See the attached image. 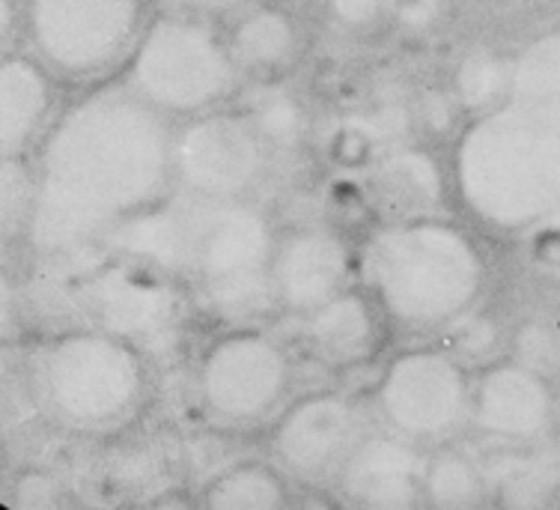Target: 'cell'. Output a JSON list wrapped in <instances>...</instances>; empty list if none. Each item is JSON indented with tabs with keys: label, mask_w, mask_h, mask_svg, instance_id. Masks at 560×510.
<instances>
[{
	"label": "cell",
	"mask_w": 560,
	"mask_h": 510,
	"mask_svg": "<svg viewBox=\"0 0 560 510\" xmlns=\"http://www.w3.org/2000/svg\"><path fill=\"white\" fill-rule=\"evenodd\" d=\"M238 63L230 45L206 24L191 19H164L143 36L131 84L143 102L164 111H203L230 93Z\"/></svg>",
	"instance_id": "cell-6"
},
{
	"label": "cell",
	"mask_w": 560,
	"mask_h": 510,
	"mask_svg": "<svg viewBox=\"0 0 560 510\" xmlns=\"http://www.w3.org/2000/svg\"><path fill=\"white\" fill-rule=\"evenodd\" d=\"M179 15H212V12L236 10L242 0H164Z\"/></svg>",
	"instance_id": "cell-29"
},
{
	"label": "cell",
	"mask_w": 560,
	"mask_h": 510,
	"mask_svg": "<svg viewBox=\"0 0 560 510\" xmlns=\"http://www.w3.org/2000/svg\"><path fill=\"white\" fill-rule=\"evenodd\" d=\"M328 10L343 27H366L390 10V0H328Z\"/></svg>",
	"instance_id": "cell-27"
},
{
	"label": "cell",
	"mask_w": 560,
	"mask_h": 510,
	"mask_svg": "<svg viewBox=\"0 0 560 510\" xmlns=\"http://www.w3.org/2000/svg\"><path fill=\"white\" fill-rule=\"evenodd\" d=\"M230 55L238 69L275 72L287 66L299 51V27L290 15L275 7L248 10L230 33Z\"/></svg>",
	"instance_id": "cell-19"
},
{
	"label": "cell",
	"mask_w": 560,
	"mask_h": 510,
	"mask_svg": "<svg viewBox=\"0 0 560 510\" xmlns=\"http://www.w3.org/2000/svg\"><path fill=\"white\" fill-rule=\"evenodd\" d=\"M513 72H506L504 60L492 51H475L456 69V96L465 108H489L504 96Z\"/></svg>",
	"instance_id": "cell-24"
},
{
	"label": "cell",
	"mask_w": 560,
	"mask_h": 510,
	"mask_svg": "<svg viewBox=\"0 0 560 510\" xmlns=\"http://www.w3.org/2000/svg\"><path fill=\"white\" fill-rule=\"evenodd\" d=\"M122 257L188 281L212 311L238 320L275 302L269 224L242 200L188 195L147 207L117 224Z\"/></svg>",
	"instance_id": "cell-2"
},
{
	"label": "cell",
	"mask_w": 560,
	"mask_h": 510,
	"mask_svg": "<svg viewBox=\"0 0 560 510\" xmlns=\"http://www.w3.org/2000/svg\"><path fill=\"white\" fill-rule=\"evenodd\" d=\"M27 216V183L22 179L19 164L7 162L3 167V218H7V228H15V221Z\"/></svg>",
	"instance_id": "cell-28"
},
{
	"label": "cell",
	"mask_w": 560,
	"mask_h": 510,
	"mask_svg": "<svg viewBox=\"0 0 560 510\" xmlns=\"http://www.w3.org/2000/svg\"><path fill=\"white\" fill-rule=\"evenodd\" d=\"M364 436L358 406L337 391L304 397L287 409L275 430V454L295 478L337 475Z\"/></svg>",
	"instance_id": "cell-12"
},
{
	"label": "cell",
	"mask_w": 560,
	"mask_h": 510,
	"mask_svg": "<svg viewBox=\"0 0 560 510\" xmlns=\"http://www.w3.org/2000/svg\"><path fill=\"white\" fill-rule=\"evenodd\" d=\"M203 505L212 510H275L287 505V484L271 466L242 463L206 487Z\"/></svg>",
	"instance_id": "cell-20"
},
{
	"label": "cell",
	"mask_w": 560,
	"mask_h": 510,
	"mask_svg": "<svg viewBox=\"0 0 560 510\" xmlns=\"http://www.w3.org/2000/svg\"><path fill=\"white\" fill-rule=\"evenodd\" d=\"M143 389V352L105 328L60 335L39 361L43 403L75 430L122 424L138 413Z\"/></svg>",
	"instance_id": "cell-5"
},
{
	"label": "cell",
	"mask_w": 560,
	"mask_h": 510,
	"mask_svg": "<svg viewBox=\"0 0 560 510\" xmlns=\"http://www.w3.org/2000/svg\"><path fill=\"white\" fill-rule=\"evenodd\" d=\"M453 356L468 364H483L498 349V326L489 316H459L453 323Z\"/></svg>",
	"instance_id": "cell-25"
},
{
	"label": "cell",
	"mask_w": 560,
	"mask_h": 510,
	"mask_svg": "<svg viewBox=\"0 0 560 510\" xmlns=\"http://www.w3.org/2000/svg\"><path fill=\"white\" fill-rule=\"evenodd\" d=\"M366 192L385 224L430 218L442 204V174L427 152L397 150L378 159L366 179Z\"/></svg>",
	"instance_id": "cell-17"
},
{
	"label": "cell",
	"mask_w": 560,
	"mask_h": 510,
	"mask_svg": "<svg viewBox=\"0 0 560 510\" xmlns=\"http://www.w3.org/2000/svg\"><path fill=\"white\" fill-rule=\"evenodd\" d=\"M197 389L206 409L221 421H262L290 394L292 361L275 337L254 328L230 332L203 352Z\"/></svg>",
	"instance_id": "cell-8"
},
{
	"label": "cell",
	"mask_w": 560,
	"mask_h": 510,
	"mask_svg": "<svg viewBox=\"0 0 560 510\" xmlns=\"http://www.w3.org/2000/svg\"><path fill=\"white\" fill-rule=\"evenodd\" d=\"M84 302L98 328L129 340L140 352H167L179 340L183 299L171 275L135 257L96 269Z\"/></svg>",
	"instance_id": "cell-9"
},
{
	"label": "cell",
	"mask_w": 560,
	"mask_h": 510,
	"mask_svg": "<svg viewBox=\"0 0 560 510\" xmlns=\"http://www.w3.org/2000/svg\"><path fill=\"white\" fill-rule=\"evenodd\" d=\"M245 117L266 141V147L292 150L304 138V111L280 88H257L245 98Z\"/></svg>",
	"instance_id": "cell-22"
},
{
	"label": "cell",
	"mask_w": 560,
	"mask_h": 510,
	"mask_svg": "<svg viewBox=\"0 0 560 510\" xmlns=\"http://www.w3.org/2000/svg\"><path fill=\"white\" fill-rule=\"evenodd\" d=\"M376 340V308L361 293L343 290L304 316V344L328 368H355L373 356Z\"/></svg>",
	"instance_id": "cell-16"
},
{
	"label": "cell",
	"mask_w": 560,
	"mask_h": 510,
	"mask_svg": "<svg viewBox=\"0 0 560 510\" xmlns=\"http://www.w3.org/2000/svg\"><path fill=\"white\" fill-rule=\"evenodd\" d=\"M468 207L498 228H528L560 209V98H513L459 147Z\"/></svg>",
	"instance_id": "cell-3"
},
{
	"label": "cell",
	"mask_w": 560,
	"mask_h": 510,
	"mask_svg": "<svg viewBox=\"0 0 560 510\" xmlns=\"http://www.w3.org/2000/svg\"><path fill=\"white\" fill-rule=\"evenodd\" d=\"M423 456L399 433H370L346 456L337 472L340 489L361 508L402 510L423 496Z\"/></svg>",
	"instance_id": "cell-14"
},
{
	"label": "cell",
	"mask_w": 560,
	"mask_h": 510,
	"mask_svg": "<svg viewBox=\"0 0 560 510\" xmlns=\"http://www.w3.org/2000/svg\"><path fill=\"white\" fill-rule=\"evenodd\" d=\"M555 391L528 361H495L471 389V421L501 442H530L549 430Z\"/></svg>",
	"instance_id": "cell-13"
},
{
	"label": "cell",
	"mask_w": 560,
	"mask_h": 510,
	"mask_svg": "<svg viewBox=\"0 0 560 510\" xmlns=\"http://www.w3.org/2000/svg\"><path fill=\"white\" fill-rule=\"evenodd\" d=\"M138 0H31V36L66 76H93L117 60L138 31Z\"/></svg>",
	"instance_id": "cell-10"
},
{
	"label": "cell",
	"mask_w": 560,
	"mask_h": 510,
	"mask_svg": "<svg viewBox=\"0 0 560 510\" xmlns=\"http://www.w3.org/2000/svg\"><path fill=\"white\" fill-rule=\"evenodd\" d=\"M48 81L22 57H10L0 72V141L3 152L15 159L48 114Z\"/></svg>",
	"instance_id": "cell-18"
},
{
	"label": "cell",
	"mask_w": 560,
	"mask_h": 510,
	"mask_svg": "<svg viewBox=\"0 0 560 510\" xmlns=\"http://www.w3.org/2000/svg\"><path fill=\"white\" fill-rule=\"evenodd\" d=\"M361 281L402 326H453L483 290V260L463 230L439 218L390 221L361 251Z\"/></svg>",
	"instance_id": "cell-4"
},
{
	"label": "cell",
	"mask_w": 560,
	"mask_h": 510,
	"mask_svg": "<svg viewBox=\"0 0 560 510\" xmlns=\"http://www.w3.org/2000/svg\"><path fill=\"white\" fill-rule=\"evenodd\" d=\"M171 164L185 192L242 200L266 167V141L248 117L218 114L185 126L173 138Z\"/></svg>",
	"instance_id": "cell-11"
},
{
	"label": "cell",
	"mask_w": 560,
	"mask_h": 510,
	"mask_svg": "<svg viewBox=\"0 0 560 510\" xmlns=\"http://www.w3.org/2000/svg\"><path fill=\"white\" fill-rule=\"evenodd\" d=\"M390 12L399 27L411 33H423L439 22L442 15V0H390Z\"/></svg>",
	"instance_id": "cell-26"
},
{
	"label": "cell",
	"mask_w": 560,
	"mask_h": 510,
	"mask_svg": "<svg viewBox=\"0 0 560 510\" xmlns=\"http://www.w3.org/2000/svg\"><path fill=\"white\" fill-rule=\"evenodd\" d=\"M471 382L444 349H411L390 361L378 382V413L411 442H442L471 418Z\"/></svg>",
	"instance_id": "cell-7"
},
{
	"label": "cell",
	"mask_w": 560,
	"mask_h": 510,
	"mask_svg": "<svg viewBox=\"0 0 560 510\" xmlns=\"http://www.w3.org/2000/svg\"><path fill=\"white\" fill-rule=\"evenodd\" d=\"M423 496L435 508H471L483 496V472L463 451H439L423 468Z\"/></svg>",
	"instance_id": "cell-21"
},
{
	"label": "cell",
	"mask_w": 560,
	"mask_h": 510,
	"mask_svg": "<svg viewBox=\"0 0 560 510\" xmlns=\"http://www.w3.org/2000/svg\"><path fill=\"white\" fill-rule=\"evenodd\" d=\"M513 98H560V33L530 45L513 66Z\"/></svg>",
	"instance_id": "cell-23"
},
{
	"label": "cell",
	"mask_w": 560,
	"mask_h": 510,
	"mask_svg": "<svg viewBox=\"0 0 560 510\" xmlns=\"http://www.w3.org/2000/svg\"><path fill=\"white\" fill-rule=\"evenodd\" d=\"M349 251L328 230H295L275 245L271 290L290 314L307 316L346 290Z\"/></svg>",
	"instance_id": "cell-15"
},
{
	"label": "cell",
	"mask_w": 560,
	"mask_h": 510,
	"mask_svg": "<svg viewBox=\"0 0 560 510\" xmlns=\"http://www.w3.org/2000/svg\"><path fill=\"white\" fill-rule=\"evenodd\" d=\"M173 141L150 102L102 93L69 111L45 147L31 209L39 248H69L126 221L162 192Z\"/></svg>",
	"instance_id": "cell-1"
}]
</instances>
